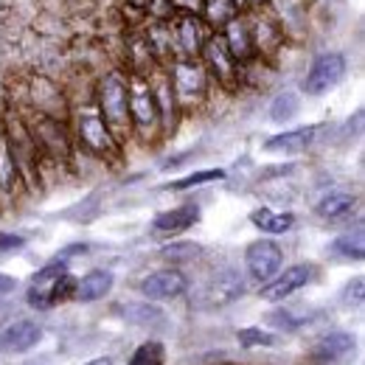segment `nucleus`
<instances>
[{
	"mask_svg": "<svg viewBox=\"0 0 365 365\" xmlns=\"http://www.w3.org/2000/svg\"><path fill=\"white\" fill-rule=\"evenodd\" d=\"M205 14H208V20H211V26H228L230 20L236 17V3L233 0H208L205 6Z\"/></svg>",
	"mask_w": 365,
	"mask_h": 365,
	"instance_id": "27",
	"label": "nucleus"
},
{
	"mask_svg": "<svg viewBox=\"0 0 365 365\" xmlns=\"http://www.w3.org/2000/svg\"><path fill=\"white\" fill-rule=\"evenodd\" d=\"M166 363V349L158 340H146L135 349V354L130 357V365H163Z\"/></svg>",
	"mask_w": 365,
	"mask_h": 365,
	"instance_id": "25",
	"label": "nucleus"
},
{
	"mask_svg": "<svg viewBox=\"0 0 365 365\" xmlns=\"http://www.w3.org/2000/svg\"><path fill=\"white\" fill-rule=\"evenodd\" d=\"M343 301H346L349 307H363V278H354V281L346 287Z\"/></svg>",
	"mask_w": 365,
	"mask_h": 365,
	"instance_id": "34",
	"label": "nucleus"
},
{
	"mask_svg": "<svg viewBox=\"0 0 365 365\" xmlns=\"http://www.w3.org/2000/svg\"><path fill=\"white\" fill-rule=\"evenodd\" d=\"M205 6V0H172V9H178L182 14H200Z\"/></svg>",
	"mask_w": 365,
	"mask_h": 365,
	"instance_id": "36",
	"label": "nucleus"
},
{
	"mask_svg": "<svg viewBox=\"0 0 365 365\" xmlns=\"http://www.w3.org/2000/svg\"><path fill=\"white\" fill-rule=\"evenodd\" d=\"M222 40H225V48L236 62H247L256 53V37H253V31L247 29V23L242 17H233L225 26Z\"/></svg>",
	"mask_w": 365,
	"mask_h": 365,
	"instance_id": "16",
	"label": "nucleus"
},
{
	"mask_svg": "<svg viewBox=\"0 0 365 365\" xmlns=\"http://www.w3.org/2000/svg\"><path fill=\"white\" fill-rule=\"evenodd\" d=\"M26 301L34 307V309H51V298H48V287H31L29 289V295H26Z\"/></svg>",
	"mask_w": 365,
	"mask_h": 365,
	"instance_id": "33",
	"label": "nucleus"
},
{
	"mask_svg": "<svg viewBox=\"0 0 365 365\" xmlns=\"http://www.w3.org/2000/svg\"><path fill=\"white\" fill-rule=\"evenodd\" d=\"M318 127H301V130H287L281 135H273L264 143V152H278V155H295V152H304L312 138H315Z\"/></svg>",
	"mask_w": 365,
	"mask_h": 365,
	"instance_id": "18",
	"label": "nucleus"
},
{
	"mask_svg": "<svg viewBox=\"0 0 365 365\" xmlns=\"http://www.w3.org/2000/svg\"><path fill=\"white\" fill-rule=\"evenodd\" d=\"M242 292H245V278L236 273V270H220V273L208 281L202 301H205V307L220 309V307L233 304Z\"/></svg>",
	"mask_w": 365,
	"mask_h": 365,
	"instance_id": "10",
	"label": "nucleus"
},
{
	"mask_svg": "<svg viewBox=\"0 0 365 365\" xmlns=\"http://www.w3.org/2000/svg\"><path fill=\"white\" fill-rule=\"evenodd\" d=\"M26 127H29V133H31L40 152H46V155L56 158V160H68L71 158V138L65 133V124L62 121L34 113Z\"/></svg>",
	"mask_w": 365,
	"mask_h": 365,
	"instance_id": "4",
	"label": "nucleus"
},
{
	"mask_svg": "<svg viewBox=\"0 0 365 365\" xmlns=\"http://www.w3.org/2000/svg\"><path fill=\"white\" fill-rule=\"evenodd\" d=\"M245 264H247V270H250V275H253L256 281L267 284V281L281 270L284 253H281V247H278L275 242L259 239V242L247 245V250H245Z\"/></svg>",
	"mask_w": 365,
	"mask_h": 365,
	"instance_id": "7",
	"label": "nucleus"
},
{
	"mask_svg": "<svg viewBox=\"0 0 365 365\" xmlns=\"http://www.w3.org/2000/svg\"><path fill=\"white\" fill-rule=\"evenodd\" d=\"M17 287V278H11V275L0 273V295H6V292H11Z\"/></svg>",
	"mask_w": 365,
	"mask_h": 365,
	"instance_id": "37",
	"label": "nucleus"
},
{
	"mask_svg": "<svg viewBox=\"0 0 365 365\" xmlns=\"http://www.w3.org/2000/svg\"><path fill=\"white\" fill-rule=\"evenodd\" d=\"M200 53L205 56V65H208V71L214 73V79H217L220 85H225V88H233V85H236L239 62H236V59H233V56L228 53V48H225V40H222L220 34L208 37Z\"/></svg>",
	"mask_w": 365,
	"mask_h": 365,
	"instance_id": "8",
	"label": "nucleus"
},
{
	"mask_svg": "<svg viewBox=\"0 0 365 365\" xmlns=\"http://www.w3.org/2000/svg\"><path fill=\"white\" fill-rule=\"evenodd\" d=\"M331 250L343 259H351V262H363L365 256V245H363V230H354V233H343L331 242Z\"/></svg>",
	"mask_w": 365,
	"mask_h": 365,
	"instance_id": "23",
	"label": "nucleus"
},
{
	"mask_svg": "<svg viewBox=\"0 0 365 365\" xmlns=\"http://www.w3.org/2000/svg\"><path fill=\"white\" fill-rule=\"evenodd\" d=\"M175 43H178V48H180V53L185 56V59H194L200 51H202V46H205V23L197 17V14H182L180 20L175 23Z\"/></svg>",
	"mask_w": 365,
	"mask_h": 365,
	"instance_id": "15",
	"label": "nucleus"
},
{
	"mask_svg": "<svg viewBox=\"0 0 365 365\" xmlns=\"http://www.w3.org/2000/svg\"><path fill=\"white\" fill-rule=\"evenodd\" d=\"M29 365H34V363H29Z\"/></svg>",
	"mask_w": 365,
	"mask_h": 365,
	"instance_id": "41",
	"label": "nucleus"
},
{
	"mask_svg": "<svg viewBox=\"0 0 365 365\" xmlns=\"http://www.w3.org/2000/svg\"><path fill=\"white\" fill-rule=\"evenodd\" d=\"M62 273H68V262H62V259H56V262H51V264H46V267H40L37 273H34V284L37 287H43V284H51V281H56Z\"/></svg>",
	"mask_w": 365,
	"mask_h": 365,
	"instance_id": "31",
	"label": "nucleus"
},
{
	"mask_svg": "<svg viewBox=\"0 0 365 365\" xmlns=\"http://www.w3.org/2000/svg\"><path fill=\"white\" fill-rule=\"evenodd\" d=\"M172 93H175V101L188 107V104H197L205 98V91H208V73L200 62L194 59H180L172 65Z\"/></svg>",
	"mask_w": 365,
	"mask_h": 365,
	"instance_id": "3",
	"label": "nucleus"
},
{
	"mask_svg": "<svg viewBox=\"0 0 365 365\" xmlns=\"http://www.w3.org/2000/svg\"><path fill=\"white\" fill-rule=\"evenodd\" d=\"M214 180H225V169L194 172V175H185L180 180H172L169 185H163V188H166V191H185V188H194V185H202V182H214Z\"/></svg>",
	"mask_w": 365,
	"mask_h": 365,
	"instance_id": "26",
	"label": "nucleus"
},
{
	"mask_svg": "<svg viewBox=\"0 0 365 365\" xmlns=\"http://www.w3.org/2000/svg\"><path fill=\"white\" fill-rule=\"evenodd\" d=\"M312 278V267L309 264H292L287 267L284 273H275L264 287H262V298L270 301V304H278L284 298H289L292 292H298L301 287H307Z\"/></svg>",
	"mask_w": 365,
	"mask_h": 365,
	"instance_id": "9",
	"label": "nucleus"
},
{
	"mask_svg": "<svg viewBox=\"0 0 365 365\" xmlns=\"http://www.w3.org/2000/svg\"><path fill=\"white\" fill-rule=\"evenodd\" d=\"M185 287H188V281H185V275L180 270H158V273L146 275L143 281H140V292L146 295V298H152V301H169V298H178L185 292Z\"/></svg>",
	"mask_w": 365,
	"mask_h": 365,
	"instance_id": "11",
	"label": "nucleus"
},
{
	"mask_svg": "<svg viewBox=\"0 0 365 365\" xmlns=\"http://www.w3.org/2000/svg\"><path fill=\"white\" fill-rule=\"evenodd\" d=\"M354 349H357V343H354V337L349 331H329V334L315 340L312 357L320 360V363H343V360H349L354 354Z\"/></svg>",
	"mask_w": 365,
	"mask_h": 365,
	"instance_id": "13",
	"label": "nucleus"
},
{
	"mask_svg": "<svg viewBox=\"0 0 365 365\" xmlns=\"http://www.w3.org/2000/svg\"><path fill=\"white\" fill-rule=\"evenodd\" d=\"M343 76H346V56L343 53H320L312 62L307 79H304V93L323 96V93L331 91Z\"/></svg>",
	"mask_w": 365,
	"mask_h": 365,
	"instance_id": "6",
	"label": "nucleus"
},
{
	"mask_svg": "<svg viewBox=\"0 0 365 365\" xmlns=\"http://www.w3.org/2000/svg\"><path fill=\"white\" fill-rule=\"evenodd\" d=\"M26 245V239L20 236V233H0V253H14V250H20Z\"/></svg>",
	"mask_w": 365,
	"mask_h": 365,
	"instance_id": "35",
	"label": "nucleus"
},
{
	"mask_svg": "<svg viewBox=\"0 0 365 365\" xmlns=\"http://www.w3.org/2000/svg\"><path fill=\"white\" fill-rule=\"evenodd\" d=\"M76 135L82 140V146L98 158H118V152H121L115 135L107 130V124L101 121L98 113H82L76 118Z\"/></svg>",
	"mask_w": 365,
	"mask_h": 365,
	"instance_id": "5",
	"label": "nucleus"
},
{
	"mask_svg": "<svg viewBox=\"0 0 365 365\" xmlns=\"http://www.w3.org/2000/svg\"><path fill=\"white\" fill-rule=\"evenodd\" d=\"M85 365H113V360H110V357H98V360H91V363H85Z\"/></svg>",
	"mask_w": 365,
	"mask_h": 365,
	"instance_id": "39",
	"label": "nucleus"
},
{
	"mask_svg": "<svg viewBox=\"0 0 365 365\" xmlns=\"http://www.w3.org/2000/svg\"><path fill=\"white\" fill-rule=\"evenodd\" d=\"M160 256L172 264H182V262H194L197 256H202V247L197 242H172L160 250Z\"/></svg>",
	"mask_w": 365,
	"mask_h": 365,
	"instance_id": "24",
	"label": "nucleus"
},
{
	"mask_svg": "<svg viewBox=\"0 0 365 365\" xmlns=\"http://www.w3.org/2000/svg\"><path fill=\"white\" fill-rule=\"evenodd\" d=\"M357 205V197L351 191H329L318 202V214L323 220H340Z\"/></svg>",
	"mask_w": 365,
	"mask_h": 365,
	"instance_id": "21",
	"label": "nucleus"
},
{
	"mask_svg": "<svg viewBox=\"0 0 365 365\" xmlns=\"http://www.w3.org/2000/svg\"><path fill=\"white\" fill-rule=\"evenodd\" d=\"M253 3H262V0H253Z\"/></svg>",
	"mask_w": 365,
	"mask_h": 365,
	"instance_id": "40",
	"label": "nucleus"
},
{
	"mask_svg": "<svg viewBox=\"0 0 365 365\" xmlns=\"http://www.w3.org/2000/svg\"><path fill=\"white\" fill-rule=\"evenodd\" d=\"M130 121H133V130H138L143 138H152L160 127V113L146 76L130 79Z\"/></svg>",
	"mask_w": 365,
	"mask_h": 365,
	"instance_id": "2",
	"label": "nucleus"
},
{
	"mask_svg": "<svg viewBox=\"0 0 365 365\" xmlns=\"http://www.w3.org/2000/svg\"><path fill=\"white\" fill-rule=\"evenodd\" d=\"M200 220V208L197 205H180V208H172V211H163L155 217L152 228L163 236H175V233H182L188 230L194 222Z\"/></svg>",
	"mask_w": 365,
	"mask_h": 365,
	"instance_id": "17",
	"label": "nucleus"
},
{
	"mask_svg": "<svg viewBox=\"0 0 365 365\" xmlns=\"http://www.w3.org/2000/svg\"><path fill=\"white\" fill-rule=\"evenodd\" d=\"M48 287V298H51V307L53 304H62V301H68V298H73L76 295V278L68 273H62L56 281H51V284H43Z\"/></svg>",
	"mask_w": 365,
	"mask_h": 365,
	"instance_id": "28",
	"label": "nucleus"
},
{
	"mask_svg": "<svg viewBox=\"0 0 365 365\" xmlns=\"http://www.w3.org/2000/svg\"><path fill=\"white\" fill-rule=\"evenodd\" d=\"M133 9H140V11H146V9H152V0H127Z\"/></svg>",
	"mask_w": 365,
	"mask_h": 365,
	"instance_id": "38",
	"label": "nucleus"
},
{
	"mask_svg": "<svg viewBox=\"0 0 365 365\" xmlns=\"http://www.w3.org/2000/svg\"><path fill=\"white\" fill-rule=\"evenodd\" d=\"M250 222L264 233H287L295 225V217L287 211H270V208H256L250 214Z\"/></svg>",
	"mask_w": 365,
	"mask_h": 365,
	"instance_id": "22",
	"label": "nucleus"
},
{
	"mask_svg": "<svg viewBox=\"0 0 365 365\" xmlns=\"http://www.w3.org/2000/svg\"><path fill=\"white\" fill-rule=\"evenodd\" d=\"M113 289V273L110 270H91L88 275H82L76 281V301L82 304H93L98 298H104Z\"/></svg>",
	"mask_w": 365,
	"mask_h": 365,
	"instance_id": "19",
	"label": "nucleus"
},
{
	"mask_svg": "<svg viewBox=\"0 0 365 365\" xmlns=\"http://www.w3.org/2000/svg\"><path fill=\"white\" fill-rule=\"evenodd\" d=\"M98 115L107 124V130L115 135V140L133 133V121H130V79L124 73L113 71L98 82Z\"/></svg>",
	"mask_w": 365,
	"mask_h": 365,
	"instance_id": "1",
	"label": "nucleus"
},
{
	"mask_svg": "<svg viewBox=\"0 0 365 365\" xmlns=\"http://www.w3.org/2000/svg\"><path fill=\"white\" fill-rule=\"evenodd\" d=\"M31 104L40 115L56 118V121H65V115H68V104H65L62 93L48 79H34L31 82Z\"/></svg>",
	"mask_w": 365,
	"mask_h": 365,
	"instance_id": "14",
	"label": "nucleus"
},
{
	"mask_svg": "<svg viewBox=\"0 0 365 365\" xmlns=\"http://www.w3.org/2000/svg\"><path fill=\"white\" fill-rule=\"evenodd\" d=\"M40 340H43V329L34 320H14L0 334V349L9 351V354H20V351L34 349Z\"/></svg>",
	"mask_w": 365,
	"mask_h": 365,
	"instance_id": "12",
	"label": "nucleus"
},
{
	"mask_svg": "<svg viewBox=\"0 0 365 365\" xmlns=\"http://www.w3.org/2000/svg\"><path fill=\"white\" fill-rule=\"evenodd\" d=\"M236 340H239V346H242V349L275 346V334L264 331V329H256V326H250V329H239V331H236Z\"/></svg>",
	"mask_w": 365,
	"mask_h": 365,
	"instance_id": "29",
	"label": "nucleus"
},
{
	"mask_svg": "<svg viewBox=\"0 0 365 365\" xmlns=\"http://www.w3.org/2000/svg\"><path fill=\"white\" fill-rule=\"evenodd\" d=\"M20 169H17V160L9 149V140L0 135V194L3 197H11L14 188L20 185Z\"/></svg>",
	"mask_w": 365,
	"mask_h": 365,
	"instance_id": "20",
	"label": "nucleus"
},
{
	"mask_svg": "<svg viewBox=\"0 0 365 365\" xmlns=\"http://www.w3.org/2000/svg\"><path fill=\"white\" fill-rule=\"evenodd\" d=\"M295 113H298V98H295V93H281V96H275L273 107H270V118H273V121H289Z\"/></svg>",
	"mask_w": 365,
	"mask_h": 365,
	"instance_id": "30",
	"label": "nucleus"
},
{
	"mask_svg": "<svg viewBox=\"0 0 365 365\" xmlns=\"http://www.w3.org/2000/svg\"><path fill=\"white\" fill-rule=\"evenodd\" d=\"M124 315H127L130 320H140V323H152V320L160 318L158 307H140V304H130V307H124Z\"/></svg>",
	"mask_w": 365,
	"mask_h": 365,
	"instance_id": "32",
	"label": "nucleus"
}]
</instances>
